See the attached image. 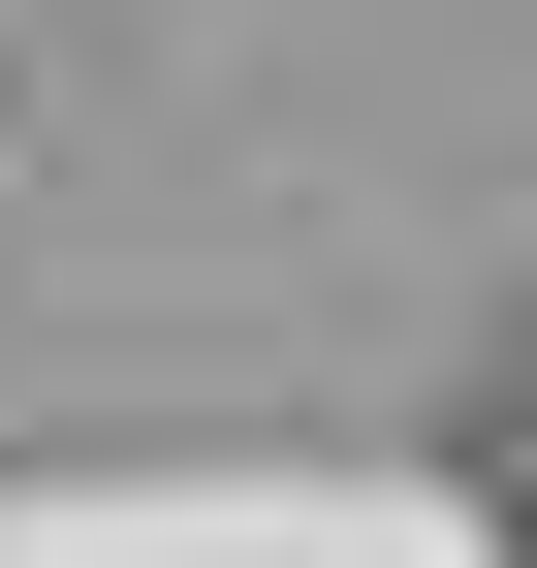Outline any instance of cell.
Returning a JSON list of instances; mask_svg holds the SVG:
<instances>
[{"instance_id": "cell-1", "label": "cell", "mask_w": 537, "mask_h": 568, "mask_svg": "<svg viewBox=\"0 0 537 568\" xmlns=\"http://www.w3.org/2000/svg\"><path fill=\"white\" fill-rule=\"evenodd\" d=\"M475 474H506V537H537V379H506V443H475Z\"/></svg>"}]
</instances>
